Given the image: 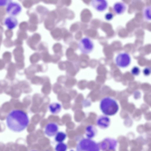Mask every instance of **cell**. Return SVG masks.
<instances>
[{
    "label": "cell",
    "instance_id": "obj_17",
    "mask_svg": "<svg viewBox=\"0 0 151 151\" xmlns=\"http://www.w3.org/2000/svg\"><path fill=\"white\" fill-rule=\"evenodd\" d=\"M68 147L67 145L63 142L57 144L55 147V151H66Z\"/></svg>",
    "mask_w": 151,
    "mask_h": 151
},
{
    "label": "cell",
    "instance_id": "obj_9",
    "mask_svg": "<svg viewBox=\"0 0 151 151\" xmlns=\"http://www.w3.org/2000/svg\"><path fill=\"white\" fill-rule=\"evenodd\" d=\"M117 145L116 140L113 139H105L101 145V147L104 150L115 149Z\"/></svg>",
    "mask_w": 151,
    "mask_h": 151
},
{
    "label": "cell",
    "instance_id": "obj_4",
    "mask_svg": "<svg viewBox=\"0 0 151 151\" xmlns=\"http://www.w3.org/2000/svg\"><path fill=\"white\" fill-rule=\"evenodd\" d=\"M78 47L82 53L88 54L90 53L93 50L94 45L90 39L88 37H84L79 41Z\"/></svg>",
    "mask_w": 151,
    "mask_h": 151
},
{
    "label": "cell",
    "instance_id": "obj_5",
    "mask_svg": "<svg viewBox=\"0 0 151 151\" xmlns=\"http://www.w3.org/2000/svg\"><path fill=\"white\" fill-rule=\"evenodd\" d=\"M131 61L130 55L126 52H122L119 54L115 58V62L119 67L124 68L128 66Z\"/></svg>",
    "mask_w": 151,
    "mask_h": 151
},
{
    "label": "cell",
    "instance_id": "obj_1",
    "mask_svg": "<svg viewBox=\"0 0 151 151\" xmlns=\"http://www.w3.org/2000/svg\"><path fill=\"white\" fill-rule=\"evenodd\" d=\"M6 122L8 128L16 132H22L28 127L29 119L27 113L20 109H14L7 115Z\"/></svg>",
    "mask_w": 151,
    "mask_h": 151
},
{
    "label": "cell",
    "instance_id": "obj_2",
    "mask_svg": "<svg viewBox=\"0 0 151 151\" xmlns=\"http://www.w3.org/2000/svg\"><path fill=\"white\" fill-rule=\"evenodd\" d=\"M100 107L102 112L107 116L115 115L119 110V106L116 102L113 99L106 97L101 101Z\"/></svg>",
    "mask_w": 151,
    "mask_h": 151
},
{
    "label": "cell",
    "instance_id": "obj_11",
    "mask_svg": "<svg viewBox=\"0 0 151 151\" xmlns=\"http://www.w3.org/2000/svg\"><path fill=\"white\" fill-rule=\"evenodd\" d=\"M126 9L125 4L122 2L115 3L113 5V10L116 14L118 15L123 14Z\"/></svg>",
    "mask_w": 151,
    "mask_h": 151
},
{
    "label": "cell",
    "instance_id": "obj_16",
    "mask_svg": "<svg viewBox=\"0 0 151 151\" xmlns=\"http://www.w3.org/2000/svg\"><path fill=\"white\" fill-rule=\"evenodd\" d=\"M151 6H148L145 7L143 10V15L145 19L147 21L151 20Z\"/></svg>",
    "mask_w": 151,
    "mask_h": 151
},
{
    "label": "cell",
    "instance_id": "obj_3",
    "mask_svg": "<svg viewBox=\"0 0 151 151\" xmlns=\"http://www.w3.org/2000/svg\"><path fill=\"white\" fill-rule=\"evenodd\" d=\"M99 145L94 141L87 138L81 139L77 144L76 151H100Z\"/></svg>",
    "mask_w": 151,
    "mask_h": 151
},
{
    "label": "cell",
    "instance_id": "obj_19",
    "mask_svg": "<svg viewBox=\"0 0 151 151\" xmlns=\"http://www.w3.org/2000/svg\"><path fill=\"white\" fill-rule=\"evenodd\" d=\"M113 14L111 12H108L106 13L105 15V18L107 21L111 20L113 19Z\"/></svg>",
    "mask_w": 151,
    "mask_h": 151
},
{
    "label": "cell",
    "instance_id": "obj_18",
    "mask_svg": "<svg viewBox=\"0 0 151 151\" xmlns=\"http://www.w3.org/2000/svg\"><path fill=\"white\" fill-rule=\"evenodd\" d=\"M140 72L139 68L135 66L132 68L131 70L132 73L135 76L139 75Z\"/></svg>",
    "mask_w": 151,
    "mask_h": 151
},
{
    "label": "cell",
    "instance_id": "obj_24",
    "mask_svg": "<svg viewBox=\"0 0 151 151\" xmlns=\"http://www.w3.org/2000/svg\"></svg>",
    "mask_w": 151,
    "mask_h": 151
},
{
    "label": "cell",
    "instance_id": "obj_8",
    "mask_svg": "<svg viewBox=\"0 0 151 151\" xmlns=\"http://www.w3.org/2000/svg\"><path fill=\"white\" fill-rule=\"evenodd\" d=\"M59 127L57 124L50 122L46 126L45 129V134L48 136L52 137L55 135L58 132Z\"/></svg>",
    "mask_w": 151,
    "mask_h": 151
},
{
    "label": "cell",
    "instance_id": "obj_12",
    "mask_svg": "<svg viewBox=\"0 0 151 151\" xmlns=\"http://www.w3.org/2000/svg\"><path fill=\"white\" fill-rule=\"evenodd\" d=\"M110 122V119L105 116H100L97 121V124L98 126L102 129L107 128L109 126Z\"/></svg>",
    "mask_w": 151,
    "mask_h": 151
},
{
    "label": "cell",
    "instance_id": "obj_6",
    "mask_svg": "<svg viewBox=\"0 0 151 151\" xmlns=\"http://www.w3.org/2000/svg\"><path fill=\"white\" fill-rule=\"evenodd\" d=\"M22 7L19 3L11 1L6 6V11L11 16L18 15L21 12Z\"/></svg>",
    "mask_w": 151,
    "mask_h": 151
},
{
    "label": "cell",
    "instance_id": "obj_22",
    "mask_svg": "<svg viewBox=\"0 0 151 151\" xmlns=\"http://www.w3.org/2000/svg\"><path fill=\"white\" fill-rule=\"evenodd\" d=\"M74 151V150H70V151Z\"/></svg>",
    "mask_w": 151,
    "mask_h": 151
},
{
    "label": "cell",
    "instance_id": "obj_7",
    "mask_svg": "<svg viewBox=\"0 0 151 151\" xmlns=\"http://www.w3.org/2000/svg\"><path fill=\"white\" fill-rule=\"evenodd\" d=\"M91 4L93 7L99 12H103L107 8L108 4L105 0H93L91 2Z\"/></svg>",
    "mask_w": 151,
    "mask_h": 151
},
{
    "label": "cell",
    "instance_id": "obj_13",
    "mask_svg": "<svg viewBox=\"0 0 151 151\" xmlns=\"http://www.w3.org/2000/svg\"><path fill=\"white\" fill-rule=\"evenodd\" d=\"M96 133V128L93 126L89 125L86 128L85 134L87 138L91 139L94 137Z\"/></svg>",
    "mask_w": 151,
    "mask_h": 151
},
{
    "label": "cell",
    "instance_id": "obj_10",
    "mask_svg": "<svg viewBox=\"0 0 151 151\" xmlns=\"http://www.w3.org/2000/svg\"><path fill=\"white\" fill-rule=\"evenodd\" d=\"M4 24L8 29L11 30L16 27L18 24V22L15 17L10 16L5 18Z\"/></svg>",
    "mask_w": 151,
    "mask_h": 151
},
{
    "label": "cell",
    "instance_id": "obj_21",
    "mask_svg": "<svg viewBox=\"0 0 151 151\" xmlns=\"http://www.w3.org/2000/svg\"><path fill=\"white\" fill-rule=\"evenodd\" d=\"M150 69L148 67H147L145 68L143 71L144 73L146 75H149L150 73Z\"/></svg>",
    "mask_w": 151,
    "mask_h": 151
},
{
    "label": "cell",
    "instance_id": "obj_14",
    "mask_svg": "<svg viewBox=\"0 0 151 151\" xmlns=\"http://www.w3.org/2000/svg\"><path fill=\"white\" fill-rule=\"evenodd\" d=\"M61 108V105L57 103L51 104L49 107L50 111L53 114H56L59 112Z\"/></svg>",
    "mask_w": 151,
    "mask_h": 151
},
{
    "label": "cell",
    "instance_id": "obj_15",
    "mask_svg": "<svg viewBox=\"0 0 151 151\" xmlns=\"http://www.w3.org/2000/svg\"><path fill=\"white\" fill-rule=\"evenodd\" d=\"M66 134L63 132H58L55 134V139L58 143L62 142L64 141L66 138Z\"/></svg>",
    "mask_w": 151,
    "mask_h": 151
},
{
    "label": "cell",
    "instance_id": "obj_23",
    "mask_svg": "<svg viewBox=\"0 0 151 151\" xmlns=\"http://www.w3.org/2000/svg\"><path fill=\"white\" fill-rule=\"evenodd\" d=\"M31 151H37V150H32Z\"/></svg>",
    "mask_w": 151,
    "mask_h": 151
},
{
    "label": "cell",
    "instance_id": "obj_20",
    "mask_svg": "<svg viewBox=\"0 0 151 151\" xmlns=\"http://www.w3.org/2000/svg\"><path fill=\"white\" fill-rule=\"evenodd\" d=\"M11 1L0 0V6H7Z\"/></svg>",
    "mask_w": 151,
    "mask_h": 151
}]
</instances>
